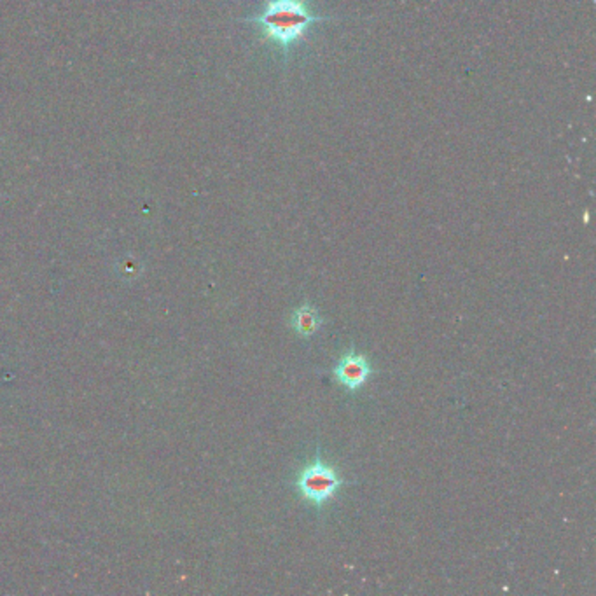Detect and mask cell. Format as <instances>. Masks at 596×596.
<instances>
[{"label":"cell","instance_id":"3","mask_svg":"<svg viewBox=\"0 0 596 596\" xmlns=\"http://www.w3.org/2000/svg\"><path fill=\"white\" fill-rule=\"evenodd\" d=\"M374 369L364 354L357 352L355 345L350 347L347 354H341L338 364L332 369V378L339 387L348 392H359L369 378L372 376Z\"/></svg>","mask_w":596,"mask_h":596},{"label":"cell","instance_id":"4","mask_svg":"<svg viewBox=\"0 0 596 596\" xmlns=\"http://www.w3.org/2000/svg\"><path fill=\"white\" fill-rule=\"evenodd\" d=\"M322 323H323V317L321 312L310 303L299 305L289 317L290 329L294 331L298 338H303V339L315 336L321 331Z\"/></svg>","mask_w":596,"mask_h":596},{"label":"cell","instance_id":"1","mask_svg":"<svg viewBox=\"0 0 596 596\" xmlns=\"http://www.w3.org/2000/svg\"><path fill=\"white\" fill-rule=\"evenodd\" d=\"M331 20V16L319 14L310 0H265L257 14L245 18L257 27L263 41L282 51L283 56L305 43L315 25Z\"/></svg>","mask_w":596,"mask_h":596},{"label":"cell","instance_id":"2","mask_svg":"<svg viewBox=\"0 0 596 596\" xmlns=\"http://www.w3.org/2000/svg\"><path fill=\"white\" fill-rule=\"evenodd\" d=\"M343 485L345 479L338 469L322 459L321 453L310 460L294 479V490L298 495L317 509L332 502L341 492Z\"/></svg>","mask_w":596,"mask_h":596}]
</instances>
